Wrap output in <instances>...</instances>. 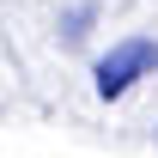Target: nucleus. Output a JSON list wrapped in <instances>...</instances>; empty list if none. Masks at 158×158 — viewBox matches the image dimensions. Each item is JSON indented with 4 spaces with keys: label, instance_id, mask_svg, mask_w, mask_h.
I'll return each mask as SVG.
<instances>
[{
    "label": "nucleus",
    "instance_id": "obj_1",
    "mask_svg": "<svg viewBox=\"0 0 158 158\" xmlns=\"http://www.w3.org/2000/svg\"><path fill=\"white\" fill-rule=\"evenodd\" d=\"M158 67V43L152 37H122L110 55L98 61V98H122L134 79H146Z\"/></svg>",
    "mask_w": 158,
    "mask_h": 158
}]
</instances>
